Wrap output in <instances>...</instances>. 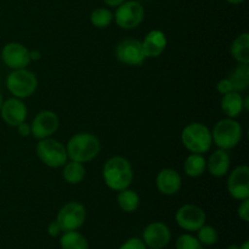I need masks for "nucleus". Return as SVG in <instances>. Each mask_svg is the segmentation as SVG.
<instances>
[{
	"label": "nucleus",
	"instance_id": "f257e3e1",
	"mask_svg": "<svg viewBox=\"0 0 249 249\" xmlns=\"http://www.w3.org/2000/svg\"><path fill=\"white\" fill-rule=\"evenodd\" d=\"M102 178L107 187L113 191L128 189L134 179L130 162L122 156H114L107 160L102 169Z\"/></svg>",
	"mask_w": 249,
	"mask_h": 249
},
{
	"label": "nucleus",
	"instance_id": "f03ea898",
	"mask_svg": "<svg viewBox=\"0 0 249 249\" xmlns=\"http://www.w3.org/2000/svg\"><path fill=\"white\" fill-rule=\"evenodd\" d=\"M67 156L71 160L87 163L97 157L101 151V143L90 133H78L68 140L66 145Z\"/></svg>",
	"mask_w": 249,
	"mask_h": 249
},
{
	"label": "nucleus",
	"instance_id": "7ed1b4c3",
	"mask_svg": "<svg viewBox=\"0 0 249 249\" xmlns=\"http://www.w3.org/2000/svg\"><path fill=\"white\" fill-rule=\"evenodd\" d=\"M181 142L187 151L191 153H206L211 148L212 131L207 125L202 123H190L182 129Z\"/></svg>",
	"mask_w": 249,
	"mask_h": 249
},
{
	"label": "nucleus",
	"instance_id": "20e7f679",
	"mask_svg": "<svg viewBox=\"0 0 249 249\" xmlns=\"http://www.w3.org/2000/svg\"><path fill=\"white\" fill-rule=\"evenodd\" d=\"M242 126L233 118L221 119L212 130V140L221 150H231L242 140Z\"/></svg>",
	"mask_w": 249,
	"mask_h": 249
},
{
	"label": "nucleus",
	"instance_id": "39448f33",
	"mask_svg": "<svg viewBox=\"0 0 249 249\" xmlns=\"http://www.w3.org/2000/svg\"><path fill=\"white\" fill-rule=\"evenodd\" d=\"M6 88L10 94L17 99H27L36 92L38 79L36 74L27 68L14 70L6 78Z\"/></svg>",
	"mask_w": 249,
	"mask_h": 249
},
{
	"label": "nucleus",
	"instance_id": "423d86ee",
	"mask_svg": "<svg viewBox=\"0 0 249 249\" xmlns=\"http://www.w3.org/2000/svg\"><path fill=\"white\" fill-rule=\"evenodd\" d=\"M36 151L39 160L50 168H60L67 163L68 156L65 145L55 139L46 138L39 140Z\"/></svg>",
	"mask_w": 249,
	"mask_h": 249
},
{
	"label": "nucleus",
	"instance_id": "0eeeda50",
	"mask_svg": "<svg viewBox=\"0 0 249 249\" xmlns=\"http://www.w3.org/2000/svg\"><path fill=\"white\" fill-rule=\"evenodd\" d=\"M145 18V9L136 0L123 1L116 7L113 19L117 26L123 29H134L140 26Z\"/></svg>",
	"mask_w": 249,
	"mask_h": 249
},
{
	"label": "nucleus",
	"instance_id": "6e6552de",
	"mask_svg": "<svg viewBox=\"0 0 249 249\" xmlns=\"http://www.w3.org/2000/svg\"><path fill=\"white\" fill-rule=\"evenodd\" d=\"M87 219L85 207L79 202H68L58 211L56 221L61 226L63 232L75 231L83 226Z\"/></svg>",
	"mask_w": 249,
	"mask_h": 249
},
{
	"label": "nucleus",
	"instance_id": "1a4fd4ad",
	"mask_svg": "<svg viewBox=\"0 0 249 249\" xmlns=\"http://www.w3.org/2000/svg\"><path fill=\"white\" fill-rule=\"evenodd\" d=\"M206 213L196 204H185L175 213V221L178 226L187 232H196L206 224Z\"/></svg>",
	"mask_w": 249,
	"mask_h": 249
},
{
	"label": "nucleus",
	"instance_id": "9d476101",
	"mask_svg": "<svg viewBox=\"0 0 249 249\" xmlns=\"http://www.w3.org/2000/svg\"><path fill=\"white\" fill-rule=\"evenodd\" d=\"M141 240L148 249H163L169 245L172 232L167 224L162 221H153L143 229Z\"/></svg>",
	"mask_w": 249,
	"mask_h": 249
},
{
	"label": "nucleus",
	"instance_id": "9b49d317",
	"mask_svg": "<svg viewBox=\"0 0 249 249\" xmlns=\"http://www.w3.org/2000/svg\"><path fill=\"white\" fill-rule=\"evenodd\" d=\"M60 126V119L57 114L53 111H41L34 117L31 124V135L41 140L53 136Z\"/></svg>",
	"mask_w": 249,
	"mask_h": 249
},
{
	"label": "nucleus",
	"instance_id": "f8f14e48",
	"mask_svg": "<svg viewBox=\"0 0 249 249\" xmlns=\"http://www.w3.org/2000/svg\"><path fill=\"white\" fill-rule=\"evenodd\" d=\"M116 57L119 62L128 66H141L146 60L141 41L136 39H124L116 46Z\"/></svg>",
	"mask_w": 249,
	"mask_h": 249
},
{
	"label": "nucleus",
	"instance_id": "ddd939ff",
	"mask_svg": "<svg viewBox=\"0 0 249 249\" xmlns=\"http://www.w3.org/2000/svg\"><path fill=\"white\" fill-rule=\"evenodd\" d=\"M29 49L23 44L11 41L7 43L1 50V60L11 70H22L31 63Z\"/></svg>",
	"mask_w": 249,
	"mask_h": 249
},
{
	"label": "nucleus",
	"instance_id": "4468645a",
	"mask_svg": "<svg viewBox=\"0 0 249 249\" xmlns=\"http://www.w3.org/2000/svg\"><path fill=\"white\" fill-rule=\"evenodd\" d=\"M228 191L230 196L237 201L249 198V168L247 165H240L230 173Z\"/></svg>",
	"mask_w": 249,
	"mask_h": 249
},
{
	"label": "nucleus",
	"instance_id": "2eb2a0df",
	"mask_svg": "<svg viewBox=\"0 0 249 249\" xmlns=\"http://www.w3.org/2000/svg\"><path fill=\"white\" fill-rule=\"evenodd\" d=\"M0 114L5 123L9 126L16 128L18 124L26 121L27 118V107L21 99L11 97V99L4 100L2 102Z\"/></svg>",
	"mask_w": 249,
	"mask_h": 249
},
{
	"label": "nucleus",
	"instance_id": "dca6fc26",
	"mask_svg": "<svg viewBox=\"0 0 249 249\" xmlns=\"http://www.w3.org/2000/svg\"><path fill=\"white\" fill-rule=\"evenodd\" d=\"M182 180L179 173L172 168L162 169L156 178V186L162 195L173 196L177 195L181 189Z\"/></svg>",
	"mask_w": 249,
	"mask_h": 249
},
{
	"label": "nucleus",
	"instance_id": "f3484780",
	"mask_svg": "<svg viewBox=\"0 0 249 249\" xmlns=\"http://www.w3.org/2000/svg\"><path fill=\"white\" fill-rule=\"evenodd\" d=\"M167 44L168 40L165 34L160 29H153L146 34L141 45L146 58H155L164 53Z\"/></svg>",
	"mask_w": 249,
	"mask_h": 249
},
{
	"label": "nucleus",
	"instance_id": "a211bd4d",
	"mask_svg": "<svg viewBox=\"0 0 249 249\" xmlns=\"http://www.w3.org/2000/svg\"><path fill=\"white\" fill-rule=\"evenodd\" d=\"M230 163L231 160L229 153L225 150L218 148L208 158L207 169L211 173V175H213L215 178L225 177L229 173V169H230Z\"/></svg>",
	"mask_w": 249,
	"mask_h": 249
},
{
	"label": "nucleus",
	"instance_id": "6ab92c4d",
	"mask_svg": "<svg viewBox=\"0 0 249 249\" xmlns=\"http://www.w3.org/2000/svg\"><path fill=\"white\" fill-rule=\"evenodd\" d=\"M220 107L221 111L225 113L228 118H236L245 109V107H243V97L237 91L228 92V94L223 95Z\"/></svg>",
	"mask_w": 249,
	"mask_h": 249
},
{
	"label": "nucleus",
	"instance_id": "aec40b11",
	"mask_svg": "<svg viewBox=\"0 0 249 249\" xmlns=\"http://www.w3.org/2000/svg\"><path fill=\"white\" fill-rule=\"evenodd\" d=\"M232 57L242 65H249V34L242 33L232 41L230 46Z\"/></svg>",
	"mask_w": 249,
	"mask_h": 249
},
{
	"label": "nucleus",
	"instance_id": "412c9836",
	"mask_svg": "<svg viewBox=\"0 0 249 249\" xmlns=\"http://www.w3.org/2000/svg\"><path fill=\"white\" fill-rule=\"evenodd\" d=\"M117 203H118L119 208L125 213H134L140 207V196L138 195V192L128 187V189L118 191Z\"/></svg>",
	"mask_w": 249,
	"mask_h": 249
},
{
	"label": "nucleus",
	"instance_id": "4be33fe9",
	"mask_svg": "<svg viewBox=\"0 0 249 249\" xmlns=\"http://www.w3.org/2000/svg\"><path fill=\"white\" fill-rule=\"evenodd\" d=\"M207 160L199 153H191L184 162V170L187 177L198 178L206 172Z\"/></svg>",
	"mask_w": 249,
	"mask_h": 249
},
{
	"label": "nucleus",
	"instance_id": "5701e85b",
	"mask_svg": "<svg viewBox=\"0 0 249 249\" xmlns=\"http://www.w3.org/2000/svg\"><path fill=\"white\" fill-rule=\"evenodd\" d=\"M60 246L61 249H89V242L78 230L62 232Z\"/></svg>",
	"mask_w": 249,
	"mask_h": 249
},
{
	"label": "nucleus",
	"instance_id": "b1692460",
	"mask_svg": "<svg viewBox=\"0 0 249 249\" xmlns=\"http://www.w3.org/2000/svg\"><path fill=\"white\" fill-rule=\"evenodd\" d=\"M229 79L232 84L233 91L242 92L247 90L249 87V66L240 63L229 75Z\"/></svg>",
	"mask_w": 249,
	"mask_h": 249
},
{
	"label": "nucleus",
	"instance_id": "393cba45",
	"mask_svg": "<svg viewBox=\"0 0 249 249\" xmlns=\"http://www.w3.org/2000/svg\"><path fill=\"white\" fill-rule=\"evenodd\" d=\"M62 177L68 184L77 185L83 181L85 177V168L83 163L75 162V160H71V162L66 163L63 165Z\"/></svg>",
	"mask_w": 249,
	"mask_h": 249
},
{
	"label": "nucleus",
	"instance_id": "a878e982",
	"mask_svg": "<svg viewBox=\"0 0 249 249\" xmlns=\"http://www.w3.org/2000/svg\"><path fill=\"white\" fill-rule=\"evenodd\" d=\"M112 21H113V12L107 7H97L90 14V23L96 28H107Z\"/></svg>",
	"mask_w": 249,
	"mask_h": 249
},
{
	"label": "nucleus",
	"instance_id": "bb28decb",
	"mask_svg": "<svg viewBox=\"0 0 249 249\" xmlns=\"http://www.w3.org/2000/svg\"><path fill=\"white\" fill-rule=\"evenodd\" d=\"M197 232V240L201 242L202 246H207V247H211V246H214L218 243L219 235L218 231L215 230V228L211 225H206L204 224L201 229L196 231Z\"/></svg>",
	"mask_w": 249,
	"mask_h": 249
},
{
	"label": "nucleus",
	"instance_id": "cd10ccee",
	"mask_svg": "<svg viewBox=\"0 0 249 249\" xmlns=\"http://www.w3.org/2000/svg\"><path fill=\"white\" fill-rule=\"evenodd\" d=\"M175 249H203L196 236H192L191 233H184L179 236L175 242Z\"/></svg>",
	"mask_w": 249,
	"mask_h": 249
},
{
	"label": "nucleus",
	"instance_id": "c85d7f7f",
	"mask_svg": "<svg viewBox=\"0 0 249 249\" xmlns=\"http://www.w3.org/2000/svg\"><path fill=\"white\" fill-rule=\"evenodd\" d=\"M118 249H147V247H146L141 238L131 237L126 240L124 243H122L121 247Z\"/></svg>",
	"mask_w": 249,
	"mask_h": 249
},
{
	"label": "nucleus",
	"instance_id": "c756f323",
	"mask_svg": "<svg viewBox=\"0 0 249 249\" xmlns=\"http://www.w3.org/2000/svg\"><path fill=\"white\" fill-rule=\"evenodd\" d=\"M237 213L240 219H242L245 223H248L249 221V198L243 199L241 201V204L238 206Z\"/></svg>",
	"mask_w": 249,
	"mask_h": 249
},
{
	"label": "nucleus",
	"instance_id": "7c9ffc66",
	"mask_svg": "<svg viewBox=\"0 0 249 249\" xmlns=\"http://www.w3.org/2000/svg\"><path fill=\"white\" fill-rule=\"evenodd\" d=\"M216 90H218L221 95H225L228 94V92L233 91V88H232V84H231L230 79H229V78H224V79H221L220 82L218 83V85H216Z\"/></svg>",
	"mask_w": 249,
	"mask_h": 249
},
{
	"label": "nucleus",
	"instance_id": "2f4dec72",
	"mask_svg": "<svg viewBox=\"0 0 249 249\" xmlns=\"http://www.w3.org/2000/svg\"><path fill=\"white\" fill-rule=\"evenodd\" d=\"M62 229L58 225V223L56 220L51 221L48 225V233L51 236V237H57V236L62 235Z\"/></svg>",
	"mask_w": 249,
	"mask_h": 249
},
{
	"label": "nucleus",
	"instance_id": "473e14b6",
	"mask_svg": "<svg viewBox=\"0 0 249 249\" xmlns=\"http://www.w3.org/2000/svg\"><path fill=\"white\" fill-rule=\"evenodd\" d=\"M16 128H17V131H18V134L22 136V138H28V136L31 135V124L27 123L26 121L22 122L21 124H18Z\"/></svg>",
	"mask_w": 249,
	"mask_h": 249
},
{
	"label": "nucleus",
	"instance_id": "72a5a7b5",
	"mask_svg": "<svg viewBox=\"0 0 249 249\" xmlns=\"http://www.w3.org/2000/svg\"><path fill=\"white\" fill-rule=\"evenodd\" d=\"M123 1H125V0H104L105 4H106L107 6H109V7L119 6V5H121Z\"/></svg>",
	"mask_w": 249,
	"mask_h": 249
},
{
	"label": "nucleus",
	"instance_id": "f704fd0d",
	"mask_svg": "<svg viewBox=\"0 0 249 249\" xmlns=\"http://www.w3.org/2000/svg\"><path fill=\"white\" fill-rule=\"evenodd\" d=\"M29 56H31V61H39L41 58V53L38 50H31Z\"/></svg>",
	"mask_w": 249,
	"mask_h": 249
},
{
	"label": "nucleus",
	"instance_id": "c9c22d12",
	"mask_svg": "<svg viewBox=\"0 0 249 249\" xmlns=\"http://www.w3.org/2000/svg\"><path fill=\"white\" fill-rule=\"evenodd\" d=\"M226 1L230 2V4H232V5H238V4H242L245 0H226Z\"/></svg>",
	"mask_w": 249,
	"mask_h": 249
},
{
	"label": "nucleus",
	"instance_id": "e433bc0d",
	"mask_svg": "<svg viewBox=\"0 0 249 249\" xmlns=\"http://www.w3.org/2000/svg\"><path fill=\"white\" fill-rule=\"evenodd\" d=\"M240 249H249V241H245V242L240 246Z\"/></svg>",
	"mask_w": 249,
	"mask_h": 249
},
{
	"label": "nucleus",
	"instance_id": "4c0bfd02",
	"mask_svg": "<svg viewBox=\"0 0 249 249\" xmlns=\"http://www.w3.org/2000/svg\"><path fill=\"white\" fill-rule=\"evenodd\" d=\"M226 249H240V246H237V245H231V246H229L228 248Z\"/></svg>",
	"mask_w": 249,
	"mask_h": 249
},
{
	"label": "nucleus",
	"instance_id": "58836bf2",
	"mask_svg": "<svg viewBox=\"0 0 249 249\" xmlns=\"http://www.w3.org/2000/svg\"><path fill=\"white\" fill-rule=\"evenodd\" d=\"M2 102H4V97H2L1 92H0V109H1V106H2Z\"/></svg>",
	"mask_w": 249,
	"mask_h": 249
},
{
	"label": "nucleus",
	"instance_id": "ea45409f",
	"mask_svg": "<svg viewBox=\"0 0 249 249\" xmlns=\"http://www.w3.org/2000/svg\"><path fill=\"white\" fill-rule=\"evenodd\" d=\"M0 173H1V169H0Z\"/></svg>",
	"mask_w": 249,
	"mask_h": 249
}]
</instances>
